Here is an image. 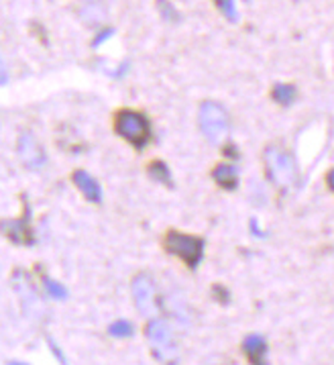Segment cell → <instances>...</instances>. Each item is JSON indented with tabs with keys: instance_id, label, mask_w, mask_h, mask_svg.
<instances>
[{
	"instance_id": "6da1fadb",
	"label": "cell",
	"mask_w": 334,
	"mask_h": 365,
	"mask_svg": "<svg viewBox=\"0 0 334 365\" xmlns=\"http://www.w3.org/2000/svg\"><path fill=\"white\" fill-rule=\"evenodd\" d=\"M263 161H265V174L269 178V182L279 190H290L296 184L298 170H296V161L288 151H283L281 147L269 145L263 151Z\"/></svg>"
},
{
	"instance_id": "7a4b0ae2",
	"label": "cell",
	"mask_w": 334,
	"mask_h": 365,
	"mask_svg": "<svg viewBox=\"0 0 334 365\" xmlns=\"http://www.w3.org/2000/svg\"><path fill=\"white\" fill-rule=\"evenodd\" d=\"M115 131L135 149H145L151 141V123L143 113L120 108L115 113Z\"/></svg>"
},
{
	"instance_id": "3957f363",
	"label": "cell",
	"mask_w": 334,
	"mask_h": 365,
	"mask_svg": "<svg viewBox=\"0 0 334 365\" xmlns=\"http://www.w3.org/2000/svg\"><path fill=\"white\" fill-rule=\"evenodd\" d=\"M204 239L196 235H186L182 231L169 229L163 237V247L167 253L179 257L182 262L188 265L189 269H196L204 257Z\"/></svg>"
},
{
	"instance_id": "277c9868",
	"label": "cell",
	"mask_w": 334,
	"mask_h": 365,
	"mask_svg": "<svg viewBox=\"0 0 334 365\" xmlns=\"http://www.w3.org/2000/svg\"><path fill=\"white\" fill-rule=\"evenodd\" d=\"M198 123H200L204 137L212 143H222L229 135V115L224 106L214 101H206L200 104Z\"/></svg>"
},
{
	"instance_id": "5b68a950",
	"label": "cell",
	"mask_w": 334,
	"mask_h": 365,
	"mask_svg": "<svg viewBox=\"0 0 334 365\" xmlns=\"http://www.w3.org/2000/svg\"><path fill=\"white\" fill-rule=\"evenodd\" d=\"M131 290L139 312L145 319H155L160 314V302H157V288H155L153 279L145 274H139L132 279Z\"/></svg>"
},
{
	"instance_id": "8992f818",
	"label": "cell",
	"mask_w": 334,
	"mask_h": 365,
	"mask_svg": "<svg viewBox=\"0 0 334 365\" xmlns=\"http://www.w3.org/2000/svg\"><path fill=\"white\" fill-rule=\"evenodd\" d=\"M16 153H19V160L23 161L29 170H41L47 163V153L31 133H23L19 137Z\"/></svg>"
},
{
	"instance_id": "52a82bcc",
	"label": "cell",
	"mask_w": 334,
	"mask_h": 365,
	"mask_svg": "<svg viewBox=\"0 0 334 365\" xmlns=\"http://www.w3.org/2000/svg\"><path fill=\"white\" fill-rule=\"evenodd\" d=\"M21 200L25 202V212H23L21 219L4 222V233L16 245H33L35 243V237H33V229H31V206L27 202V196L25 194L21 196Z\"/></svg>"
},
{
	"instance_id": "ba28073f",
	"label": "cell",
	"mask_w": 334,
	"mask_h": 365,
	"mask_svg": "<svg viewBox=\"0 0 334 365\" xmlns=\"http://www.w3.org/2000/svg\"><path fill=\"white\" fill-rule=\"evenodd\" d=\"M13 286H15L16 296H19L21 302H23V308H25L27 312L31 310V317L41 314V300H39V296L35 294V288L31 286V282L27 279V276H25L23 272H15V274H13Z\"/></svg>"
},
{
	"instance_id": "9c48e42d",
	"label": "cell",
	"mask_w": 334,
	"mask_h": 365,
	"mask_svg": "<svg viewBox=\"0 0 334 365\" xmlns=\"http://www.w3.org/2000/svg\"><path fill=\"white\" fill-rule=\"evenodd\" d=\"M145 335L149 339V343L153 345V349L160 351H169L174 347V336H172V329L169 324L163 321H151L147 324Z\"/></svg>"
},
{
	"instance_id": "30bf717a",
	"label": "cell",
	"mask_w": 334,
	"mask_h": 365,
	"mask_svg": "<svg viewBox=\"0 0 334 365\" xmlns=\"http://www.w3.org/2000/svg\"><path fill=\"white\" fill-rule=\"evenodd\" d=\"M72 182L75 184V188L84 194V198L94 202V205H100L102 202V188L100 184L96 182V178L84 172V170H75L72 174Z\"/></svg>"
},
{
	"instance_id": "8fae6325",
	"label": "cell",
	"mask_w": 334,
	"mask_h": 365,
	"mask_svg": "<svg viewBox=\"0 0 334 365\" xmlns=\"http://www.w3.org/2000/svg\"><path fill=\"white\" fill-rule=\"evenodd\" d=\"M212 178L222 190H236L239 186V172L233 163H218L216 168L212 170Z\"/></svg>"
},
{
	"instance_id": "7c38bea8",
	"label": "cell",
	"mask_w": 334,
	"mask_h": 365,
	"mask_svg": "<svg viewBox=\"0 0 334 365\" xmlns=\"http://www.w3.org/2000/svg\"><path fill=\"white\" fill-rule=\"evenodd\" d=\"M243 351L247 353L253 364H263V359L267 355V343L261 335H249L243 341Z\"/></svg>"
},
{
	"instance_id": "4fadbf2b",
	"label": "cell",
	"mask_w": 334,
	"mask_h": 365,
	"mask_svg": "<svg viewBox=\"0 0 334 365\" xmlns=\"http://www.w3.org/2000/svg\"><path fill=\"white\" fill-rule=\"evenodd\" d=\"M147 174L153 182H157L165 188H174V180H172V172L167 168V163L161 160H153L149 165H147Z\"/></svg>"
},
{
	"instance_id": "5bb4252c",
	"label": "cell",
	"mask_w": 334,
	"mask_h": 365,
	"mask_svg": "<svg viewBox=\"0 0 334 365\" xmlns=\"http://www.w3.org/2000/svg\"><path fill=\"white\" fill-rule=\"evenodd\" d=\"M296 94H298V90L291 84H276L271 90V98L281 106H290L296 101Z\"/></svg>"
},
{
	"instance_id": "9a60e30c",
	"label": "cell",
	"mask_w": 334,
	"mask_h": 365,
	"mask_svg": "<svg viewBox=\"0 0 334 365\" xmlns=\"http://www.w3.org/2000/svg\"><path fill=\"white\" fill-rule=\"evenodd\" d=\"M41 279H43L45 290H47V294H49L51 298H56V300H66V298H68V290H66L59 282L51 279L47 274H41Z\"/></svg>"
},
{
	"instance_id": "2e32d148",
	"label": "cell",
	"mask_w": 334,
	"mask_h": 365,
	"mask_svg": "<svg viewBox=\"0 0 334 365\" xmlns=\"http://www.w3.org/2000/svg\"><path fill=\"white\" fill-rule=\"evenodd\" d=\"M108 333L113 336H118V339H125V336H131L132 333H135V329H132L131 322L117 321L108 327Z\"/></svg>"
},
{
	"instance_id": "e0dca14e",
	"label": "cell",
	"mask_w": 334,
	"mask_h": 365,
	"mask_svg": "<svg viewBox=\"0 0 334 365\" xmlns=\"http://www.w3.org/2000/svg\"><path fill=\"white\" fill-rule=\"evenodd\" d=\"M157 9H160L161 16L167 19V21H177L179 19V13L175 11L174 4L169 0H157Z\"/></svg>"
},
{
	"instance_id": "ac0fdd59",
	"label": "cell",
	"mask_w": 334,
	"mask_h": 365,
	"mask_svg": "<svg viewBox=\"0 0 334 365\" xmlns=\"http://www.w3.org/2000/svg\"><path fill=\"white\" fill-rule=\"evenodd\" d=\"M216 6L220 9V13L226 16L229 21H236V6L234 0H216Z\"/></svg>"
},
{
	"instance_id": "d6986e66",
	"label": "cell",
	"mask_w": 334,
	"mask_h": 365,
	"mask_svg": "<svg viewBox=\"0 0 334 365\" xmlns=\"http://www.w3.org/2000/svg\"><path fill=\"white\" fill-rule=\"evenodd\" d=\"M212 294H214V298H216L220 304H226L229 300H231V294H229V290L224 288V286H212Z\"/></svg>"
},
{
	"instance_id": "ffe728a7",
	"label": "cell",
	"mask_w": 334,
	"mask_h": 365,
	"mask_svg": "<svg viewBox=\"0 0 334 365\" xmlns=\"http://www.w3.org/2000/svg\"><path fill=\"white\" fill-rule=\"evenodd\" d=\"M115 35V29H102L94 39H92V47H98V45H102L106 39H110Z\"/></svg>"
},
{
	"instance_id": "44dd1931",
	"label": "cell",
	"mask_w": 334,
	"mask_h": 365,
	"mask_svg": "<svg viewBox=\"0 0 334 365\" xmlns=\"http://www.w3.org/2000/svg\"><path fill=\"white\" fill-rule=\"evenodd\" d=\"M224 155H226L229 160H233V161L239 160V151H236V145H233V143H229V145L224 147Z\"/></svg>"
},
{
	"instance_id": "7402d4cb",
	"label": "cell",
	"mask_w": 334,
	"mask_h": 365,
	"mask_svg": "<svg viewBox=\"0 0 334 365\" xmlns=\"http://www.w3.org/2000/svg\"><path fill=\"white\" fill-rule=\"evenodd\" d=\"M47 345L51 347V351L56 353V357H58V361H61V364H66V357H63V353L59 351V347L56 345V341H51V339H47Z\"/></svg>"
},
{
	"instance_id": "603a6c76",
	"label": "cell",
	"mask_w": 334,
	"mask_h": 365,
	"mask_svg": "<svg viewBox=\"0 0 334 365\" xmlns=\"http://www.w3.org/2000/svg\"><path fill=\"white\" fill-rule=\"evenodd\" d=\"M326 184H328V188H330V190H334V170H330L328 175H326Z\"/></svg>"
}]
</instances>
